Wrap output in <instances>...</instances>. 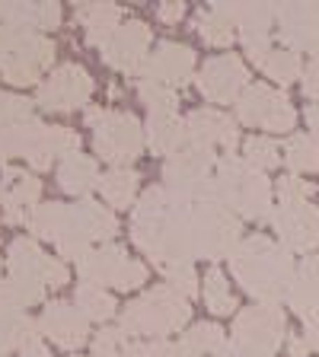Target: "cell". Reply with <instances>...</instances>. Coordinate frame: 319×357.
Masks as SVG:
<instances>
[{"label":"cell","mask_w":319,"mask_h":357,"mask_svg":"<svg viewBox=\"0 0 319 357\" xmlns=\"http://www.w3.org/2000/svg\"><path fill=\"white\" fill-rule=\"evenodd\" d=\"M77 357H80V354H77Z\"/></svg>","instance_id":"obj_52"},{"label":"cell","mask_w":319,"mask_h":357,"mask_svg":"<svg viewBox=\"0 0 319 357\" xmlns=\"http://www.w3.org/2000/svg\"><path fill=\"white\" fill-rule=\"evenodd\" d=\"M205 287H201V294H205V306H208L211 312H217V316H230V312H237V297H233L230 290V278L223 275L217 265H211L208 271H205Z\"/></svg>","instance_id":"obj_35"},{"label":"cell","mask_w":319,"mask_h":357,"mask_svg":"<svg viewBox=\"0 0 319 357\" xmlns=\"http://www.w3.org/2000/svg\"><path fill=\"white\" fill-rule=\"evenodd\" d=\"M121 357H179V348L166 338H154V342H134L125 344Z\"/></svg>","instance_id":"obj_42"},{"label":"cell","mask_w":319,"mask_h":357,"mask_svg":"<svg viewBox=\"0 0 319 357\" xmlns=\"http://www.w3.org/2000/svg\"><path fill=\"white\" fill-rule=\"evenodd\" d=\"M243 160L255 169H275L281 163V147H278L275 137H265V134H253L249 141L243 144Z\"/></svg>","instance_id":"obj_37"},{"label":"cell","mask_w":319,"mask_h":357,"mask_svg":"<svg viewBox=\"0 0 319 357\" xmlns=\"http://www.w3.org/2000/svg\"><path fill=\"white\" fill-rule=\"evenodd\" d=\"M288 351H290V357H306V354H310V344H306L304 335H290V338H288Z\"/></svg>","instance_id":"obj_48"},{"label":"cell","mask_w":319,"mask_h":357,"mask_svg":"<svg viewBox=\"0 0 319 357\" xmlns=\"http://www.w3.org/2000/svg\"><path fill=\"white\" fill-rule=\"evenodd\" d=\"M119 233V220L109 208H103L99 201L83 198L77 204H64L58 220V230H54V249H58L61 259H77L93 249V243H105Z\"/></svg>","instance_id":"obj_6"},{"label":"cell","mask_w":319,"mask_h":357,"mask_svg":"<svg viewBox=\"0 0 319 357\" xmlns=\"http://www.w3.org/2000/svg\"><path fill=\"white\" fill-rule=\"evenodd\" d=\"M179 357H233L227 332L217 322H198L179 338Z\"/></svg>","instance_id":"obj_27"},{"label":"cell","mask_w":319,"mask_h":357,"mask_svg":"<svg viewBox=\"0 0 319 357\" xmlns=\"http://www.w3.org/2000/svg\"><path fill=\"white\" fill-rule=\"evenodd\" d=\"M20 357H52V354H48V348H45L38 338H32V342H26L20 348Z\"/></svg>","instance_id":"obj_49"},{"label":"cell","mask_w":319,"mask_h":357,"mask_svg":"<svg viewBox=\"0 0 319 357\" xmlns=\"http://www.w3.org/2000/svg\"><path fill=\"white\" fill-rule=\"evenodd\" d=\"M221 156L211 147H195L188 144L186 150H179L176 156H170L163 166V188L172 192L176 198L186 201H201L211 198L214 192V169Z\"/></svg>","instance_id":"obj_11"},{"label":"cell","mask_w":319,"mask_h":357,"mask_svg":"<svg viewBox=\"0 0 319 357\" xmlns=\"http://www.w3.org/2000/svg\"><path fill=\"white\" fill-rule=\"evenodd\" d=\"M32 105L26 96H13V93H0V131L16 121H26L32 119Z\"/></svg>","instance_id":"obj_40"},{"label":"cell","mask_w":319,"mask_h":357,"mask_svg":"<svg viewBox=\"0 0 319 357\" xmlns=\"http://www.w3.org/2000/svg\"><path fill=\"white\" fill-rule=\"evenodd\" d=\"M87 125L93 128V147L112 166H128L134 156H141L147 144V131L131 112L115 109H87Z\"/></svg>","instance_id":"obj_9"},{"label":"cell","mask_w":319,"mask_h":357,"mask_svg":"<svg viewBox=\"0 0 319 357\" xmlns=\"http://www.w3.org/2000/svg\"><path fill=\"white\" fill-rule=\"evenodd\" d=\"M306 128L313 131V137L319 141V102L306 105Z\"/></svg>","instance_id":"obj_50"},{"label":"cell","mask_w":319,"mask_h":357,"mask_svg":"<svg viewBox=\"0 0 319 357\" xmlns=\"http://www.w3.org/2000/svg\"><path fill=\"white\" fill-rule=\"evenodd\" d=\"M243 239V223L223 201L201 198L192 204V252L195 259H230Z\"/></svg>","instance_id":"obj_8"},{"label":"cell","mask_w":319,"mask_h":357,"mask_svg":"<svg viewBox=\"0 0 319 357\" xmlns=\"http://www.w3.org/2000/svg\"><path fill=\"white\" fill-rule=\"evenodd\" d=\"M195 32L214 48H227L237 38V20L233 3H208L195 13Z\"/></svg>","instance_id":"obj_28"},{"label":"cell","mask_w":319,"mask_h":357,"mask_svg":"<svg viewBox=\"0 0 319 357\" xmlns=\"http://www.w3.org/2000/svg\"><path fill=\"white\" fill-rule=\"evenodd\" d=\"M188 144L195 147H221L223 153H233L239 147V128L237 119H230L221 109H195L186 115Z\"/></svg>","instance_id":"obj_23"},{"label":"cell","mask_w":319,"mask_h":357,"mask_svg":"<svg viewBox=\"0 0 319 357\" xmlns=\"http://www.w3.org/2000/svg\"><path fill=\"white\" fill-rule=\"evenodd\" d=\"M103 198L109 201V208L128 211L134 204V195H138V172L128 169V166H112L109 172H103Z\"/></svg>","instance_id":"obj_33"},{"label":"cell","mask_w":319,"mask_h":357,"mask_svg":"<svg viewBox=\"0 0 319 357\" xmlns=\"http://www.w3.org/2000/svg\"><path fill=\"white\" fill-rule=\"evenodd\" d=\"M275 32L290 52L319 54V3H275Z\"/></svg>","instance_id":"obj_17"},{"label":"cell","mask_w":319,"mask_h":357,"mask_svg":"<svg viewBox=\"0 0 319 357\" xmlns=\"http://www.w3.org/2000/svg\"><path fill=\"white\" fill-rule=\"evenodd\" d=\"M42 198V182L32 172L16 169V166H3L0 176V208H3V220L7 223H29V214L38 208Z\"/></svg>","instance_id":"obj_22"},{"label":"cell","mask_w":319,"mask_h":357,"mask_svg":"<svg viewBox=\"0 0 319 357\" xmlns=\"http://www.w3.org/2000/svg\"><path fill=\"white\" fill-rule=\"evenodd\" d=\"M74 22H80V29L89 45L103 48L112 38V32L125 22V10L119 3H80L74 10Z\"/></svg>","instance_id":"obj_25"},{"label":"cell","mask_w":319,"mask_h":357,"mask_svg":"<svg viewBox=\"0 0 319 357\" xmlns=\"http://www.w3.org/2000/svg\"><path fill=\"white\" fill-rule=\"evenodd\" d=\"M249 86V70L239 61V54H217L208 58L198 70V89L201 96L214 105H237L243 89Z\"/></svg>","instance_id":"obj_16"},{"label":"cell","mask_w":319,"mask_h":357,"mask_svg":"<svg viewBox=\"0 0 319 357\" xmlns=\"http://www.w3.org/2000/svg\"><path fill=\"white\" fill-rule=\"evenodd\" d=\"M7 278L0 281V290L7 294L13 303L36 306L45 300V290H58L67 284V265L61 259H52L48 252L38 249L36 239L20 236L7 249Z\"/></svg>","instance_id":"obj_3"},{"label":"cell","mask_w":319,"mask_h":357,"mask_svg":"<svg viewBox=\"0 0 319 357\" xmlns=\"http://www.w3.org/2000/svg\"><path fill=\"white\" fill-rule=\"evenodd\" d=\"M304 96L319 102V54H313L310 64L304 70Z\"/></svg>","instance_id":"obj_45"},{"label":"cell","mask_w":319,"mask_h":357,"mask_svg":"<svg viewBox=\"0 0 319 357\" xmlns=\"http://www.w3.org/2000/svg\"><path fill=\"white\" fill-rule=\"evenodd\" d=\"M138 96L150 105V112H176V105H179L176 89L160 86V83H147V80L138 83Z\"/></svg>","instance_id":"obj_39"},{"label":"cell","mask_w":319,"mask_h":357,"mask_svg":"<svg viewBox=\"0 0 319 357\" xmlns=\"http://www.w3.org/2000/svg\"><path fill=\"white\" fill-rule=\"evenodd\" d=\"M304 338H306V344H310V351H319V312H313V316H306Z\"/></svg>","instance_id":"obj_47"},{"label":"cell","mask_w":319,"mask_h":357,"mask_svg":"<svg viewBox=\"0 0 319 357\" xmlns=\"http://www.w3.org/2000/svg\"><path fill=\"white\" fill-rule=\"evenodd\" d=\"M268 220L288 252L319 249V208H313L310 201H278Z\"/></svg>","instance_id":"obj_15"},{"label":"cell","mask_w":319,"mask_h":357,"mask_svg":"<svg viewBox=\"0 0 319 357\" xmlns=\"http://www.w3.org/2000/svg\"><path fill=\"white\" fill-rule=\"evenodd\" d=\"M77 275L89 284H112L119 290H134L147 284V265L128 255L125 245L119 243H103L96 249H89L80 261H77Z\"/></svg>","instance_id":"obj_12"},{"label":"cell","mask_w":319,"mask_h":357,"mask_svg":"<svg viewBox=\"0 0 319 357\" xmlns=\"http://www.w3.org/2000/svg\"><path fill=\"white\" fill-rule=\"evenodd\" d=\"M316 195V185L300 176H281L278 178V201H310Z\"/></svg>","instance_id":"obj_43"},{"label":"cell","mask_w":319,"mask_h":357,"mask_svg":"<svg viewBox=\"0 0 319 357\" xmlns=\"http://www.w3.org/2000/svg\"><path fill=\"white\" fill-rule=\"evenodd\" d=\"M233 20L246 54L255 67L265 64L275 32V3H233Z\"/></svg>","instance_id":"obj_19"},{"label":"cell","mask_w":319,"mask_h":357,"mask_svg":"<svg viewBox=\"0 0 319 357\" xmlns=\"http://www.w3.org/2000/svg\"><path fill=\"white\" fill-rule=\"evenodd\" d=\"M211 198L223 201L237 217L246 220H265L272 217V182L262 169L249 166L243 156L223 153L214 169V192Z\"/></svg>","instance_id":"obj_4"},{"label":"cell","mask_w":319,"mask_h":357,"mask_svg":"<svg viewBox=\"0 0 319 357\" xmlns=\"http://www.w3.org/2000/svg\"><path fill=\"white\" fill-rule=\"evenodd\" d=\"M131 239L160 275L192 265V201L176 198L163 185L144 188L131 208Z\"/></svg>","instance_id":"obj_1"},{"label":"cell","mask_w":319,"mask_h":357,"mask_svg":"<svg viewBox=\"0 0 319 357\" xmlns=\"http://www.w3.org/2000/svg\"><path fill=\"white\" fill-rule=\"evenodd\" d=\"M61 211H64V204H61V201H45V204H38V208L29 214V230L36 233L38 239H54V230H58V220H61Z\"/></svg>","instance_id":"obj_38"},{"label":"cell","mask_w":319,"mask_h":357,"mask_svg":"<svg viewBox=\"0 0 319 357\" xmlns=\"http://www.w3.org/2000/svg\"><path fill=\"white\" fill-rule=\"evenodd\" d=\"M103 176H99V166L93 156H83V153H74L61 160L58 166V185L61 192L74 195V198H87L93 188H99Z\"/></svg>","instance_id":"obj_29"},{"label":"cell","mask_w":319,"mask_h":357,"mask_svg":"<svg viewBox=\"0 0 319 357\" xmlns=\"http://www.w3.org/2000/svg\"><path fill=\"white\" fill-rule=\"evenodd\" d=\"M262 70H265L268 80L281 83V89L288 86V83L300 80L304 77V64H300V54L290 52V48H272L265 58V64H262Z\"/></svg>","instance_id":"obj_36"},{"label":"cell","mask_w":319,"mask_h":357,"mask_svg":"<svg viewBox=\"0 0 319 357\" xmlns=\"http://www.w3.org/2000/svg\"><path fill=\"white\" fill-rule=\"evenodd\" d=\"M54 61V42L42 32L0 26V74L16 86L42 83Z\"/></svg>","instance_id":"obj_7"},{"label":"cell","mask_w":319,"mask_h":357,"mask_svg":"<svg viewBox=\"0 0 319 357\" xmlns=\"http://www.w3.org/2000/svg\"><path fill=\"white\" fill-rule=\"evenodd\" d=\"M192 319V306L188 297H182L179 290H172L170 284H156L154 290L141 294L138 300L121 310L119 328L125 335H150V338H163L172 335Z\"/></svg>","instance_id":"obj_5"},{"label":"cell","mask_w":319,"mask_h":357,"mask_svg":"<svg viewBox=\"0 0 319 357\" xmlns=\"http://www.w3.org/2000/svg\"><path fill=\"white\" fill-rule=\"evenodd\" d=\"M237 119L249 128H262V131H290L297 125V112L284 89L249 83L243 96L237 99Z\"/></svg>","instance_id":"obj_13"},{"label":"cell","mask_w":319,"mask_h":357,"mask_svg":"<svg viewBox=\"0 0 319 357\" xmlns=\"http://www.w3.org/2000/svg\"><path fill=\"white\" fill-rule=\"evenodd\" d=\"M125 332L119 326L115 328H103V332L93 338V357H121L125 351Z\"/></svg>","instance_id":"obj_41"},{"label":"cell","mask_w":319,"mask_h":357,"mask_svg":"<svg viewBox=\"0 0 319 357\" xmlns=\"http://www.w3.org/2000/svg\"><path fill=\"white\" fill-rule=\"evenodd\" d=\"M93 96V77L80 64H61L38 83L36 105L45 112H74Z\"/></svg>","instance_id":"obj_14"},{"label":"cell","mask_w":319,"mask_h":357,"mask_svg":"<svg viewBox=\"0 0 319 357\" xmlns=\"http://www.w3.org/2000/svg\"><path fill=\"white\" fill-rule=\"evenodd\" d=\"M166 284L172 290H179L182 297H195L198 294V275H195V265H179L172 271H166Z\"/></svg>","instance_id":"obj_44"},{"label":"cell","mask_w":319,"mask_h":357,"mask_svg":"<svg viewBox=\"0 0 319 357\" xmlns=\"http://www.w3.org/2000/svg\"><path fill=\"white\" fill-rule=\"evenodd\" d=\"M32 338H38V335H36V322L29 319V312L0 290V357L10 354V351H20Z\"/></svg>","instance_id":"obj_26"},{"label":"cell","mask_w":319,"mask_h":357,"mask_svg":"<svg viewBox=\"0 0 319 357\" xmlns=\"http://www.w3.org/2000/svg\"><path fill=\"white\" fill-rule=\"evenodd\" d=\"M0 13H3V3H0Z\"/></svg>","instance_id":"obj_51"},{"label":"cell","mask_w":319,"mask_h":357,"mask_svg":"<svg viewBox=\"0 0 319 357\" xmlns=\"http://www.w3.org/2000/svg\"><path fill=\"white\" fill-rule=\"evenodd\" d=\"M284 166L290 176H306V172H319V141L313 134H290L281 150Z\"/></svg>","instance_id":"obj_32"},{"label":"cell","mask_w":319,"mask_h":357,"mask_svg":"<svg viewBox=\"0 0 319 357\" xmlns=\"http://www.w3.org/2000/svg\"><path fill=\"white\" fill-rule=\"evenodd\" d=\"M288 319L281 306L253 303L237 312L230 328V351L233 357H272L288 338Z\"/></svg>","instance_id":"obj_10"},{"label":"cell","mask_w":319,"mask_h":357,"mask_svg":"<svg viewBox=\"0 0 319 357\" xmlns=\"http://www.w3.org/2000/svg\"><path fill=\"white\" fill-rule=\"evenodd\" d=\"M288 306L297 312L300 319L319 312V255H310L297 265V281L290 287Z\"/></svg>","instance_id":"obj_31"},{"label":"cell","mask_w":319,"mask_h":357,"mask_svg":"<svg viewBox=\"0 0 319 357\" xmlns=\"http://www.w3.org/2000/svg\"><path fill=\"white\" fill-rule=\"evenodd\" d=\"M61 22V7L58 3H3L0 13V26H20L29 32L54 29Z\"/></svg>","instance_id":"obj_30"},{"label":"cell","mask_w":319,"mask_h":357,"mask_svg":"<svg viewBox=\"0 0 319 357\" xmlns=\"http://www.w3.org/2000/svg\"><path fill=\"white\" fill-rule=\"evenodd\" d=\"M195 70V52L188 45L179 42H160L154 52L147 54L141 67V80L147 83H160V86H186L188 77Z\"/></svg>","instance_id":"obj_20"},{"label":"cell","mask_w":319,"mask_h":357,"mask_svg":"<svg viewBox=\"0 0 319 357\" xmlns=\"http://www.w3.org/2000/svg\"><path fill=\"white\" fill-rule=\"evenodd\" d=\"M150 29L141 20H125L112 38L103 45V61L121 74H141L144 61L150 54Z\"/></svg>","instance_id":"obj_18"},{"label":"cell","mask_w":319,"mask_h":357,"mask_svg":"<svg viewBox=\"0 0 319 357\" xmlns=\"http://www.w3.org/2000/svg\"><path fill=\"white\" fill-rule=\"evenodd\" d=\"M147 147L156 156H176L179 150L188 147L186 119H179L176 112H150L147 119Z\"/></svg>","instance_id":"obj_24"},{"label":"cell","mask_w":319,"mask_h":357,"mask_svg":"<svg viewBox=\"0 0 319 357\" xmlns=\"http://www.w3.org/2000/svg\"><path fill=\"white\" fill-rule=\"evenodd\" d=\"M230 271L237 284L255 297V303L281 306L290 297V287L297 281V261L281 243L268 239L265 233L243 236L230 255Z\"/></svg>","instance_id":"obj_2"},{"label":"cell","mask_w":319,"mask_h":357,"mask_svg":"<svg viewBox=\"0 0 319 357\" xmlns=\"http://www.w3.org/2000/svg\"><path fill=\"white\" fill-rule=\"evenodd\" d=\"M182 16H186V3H176V0H170V3H160V7H156V20L160 22H179L182 20Z\"/></svg>","instance_id":"obj_46"},{"label":"cell","mask_w":319,"mask_h":357,"mask_svg":"<svg viewBox=\"0 0 319 357\" xmlns=\"http://www.w3.org/2000/svg\"><path fill=\"white\" fill-rule=\"evenodd\" d=\"M74 306L87 316V319H96V322H105L115 316V310H119V303H115V297H112L105 287H99V284H77V294H74Z\"/></svg>","instance_id":"obj_34"},{"label":"cell","mask_w":319,"mask_h":357,"mask_svg":"<svg viewBox=\"0 0 319 357\" xmlns=\"http://www.w3.org/2000/svg\"><path fill=\"white\" fill-rule=\"evenodd\" d=\"M38 332L45 338H52V344L64 351H80L89 342V319L77 310L74 303H64V300H54L42 310V319H38Z\"/></svg>","instance_id":"obj_21"}]
</instances>
